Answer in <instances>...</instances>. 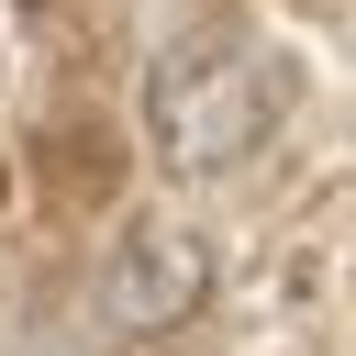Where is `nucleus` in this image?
<instances>
[{
	"mask_svg": "<svg viewBox=\"0 0 356 356\" xmlns=\"http://www.w3.org/2000/svg\"><path fill=\"white\" fill-rule=\"evenodd\" d=\"M267 111H278V56H256V33H234V22H200L145 67V134L178 178L234 167L267 134Z\"/></svg>",
	"mask_w": 356,
	"mask_h": 356,
	"instance_id": "obj_1",
	"label": "nucleus"
},
{
	"mask_svg": "<svg viewBox=\"0 0 356 356\" xmlns=\"http://www.w3.org/2000/svg\"><path fill=\"white\" fill-rule=\"evenodd\" d=\"M211 300V245L200 222H134L100 267V323L111 334H178Z\"/></svg>",
	"mask_w": 356,
	"mask_h": 356,
	"instance_id": "obj_2",
	"label": "nucleus"
}]
</instances>
